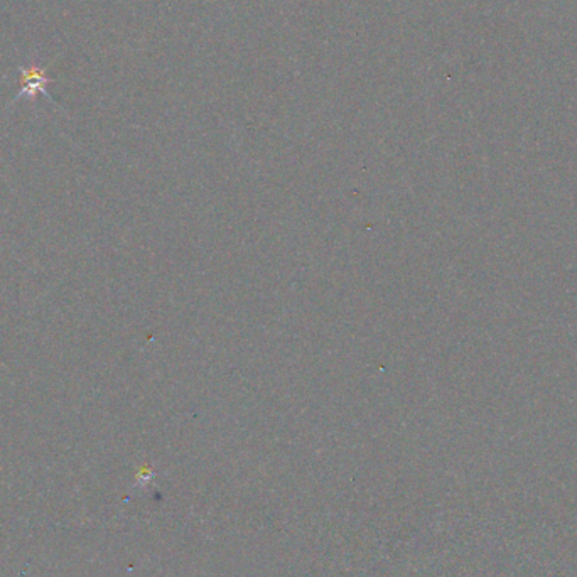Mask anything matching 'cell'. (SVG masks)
Returning <instances> with one entry per match:
<instances>
[{
    "label": "cell",
    "mask_w": 577,
    "mask_h": 577,
    "mask_svg": "<svg viewBox=\"0 0 577 577\" xmlns=\"http://www.w3.org/2000/svg\"><path fill=\"white\" fill-rule=\"evenodd\" d=\"M49 83V78L46 76V71L39 66H28L20 73V91L19 97L34 98L37 93L47 95L46 85Z\"/></svg>",
    "instance_id": "1"
}]
</instances>
